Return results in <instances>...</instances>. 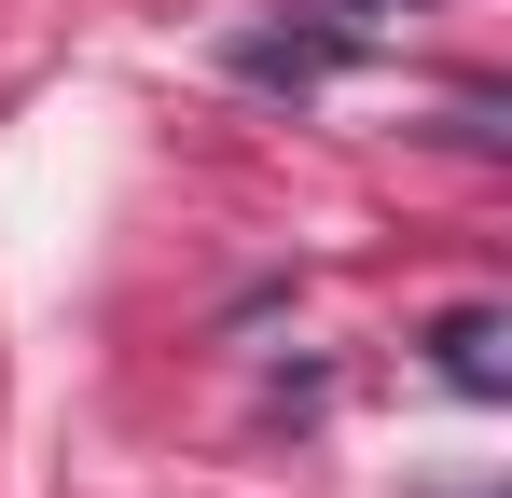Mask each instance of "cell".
Returning a JSON list of instances; mask_svg holds the SVG:
<instances>
[{"label":"cell","instance_id":"obj_2","mask_svg":"<svg viewBox=\"0 0 512 498\" xmlns=\"http://www.w3.org/2000/svg\"><path fill=\"white\" fill-rule=\"evenodd\" d=\"M429 374H443L457 402H512V319L499 305H443V319H429Z\"/></svg>","mask_w":512,"mask_h":498},{"label":"cell","instance_id":"obj_1","mask_svg":"<svg viewBox=\"0 0 512 498\" xmlns=\"http://www.w3.org/2000/svg\"><path fill=\"white\" fill-rule=\"evenodd\" d=\"M402 14H416V0H291L277 28H236V42H222V70L250 83V97H319V83L360 70Z\"/></svg>","mask_w":512,"mask_h":498}]
</instances>
